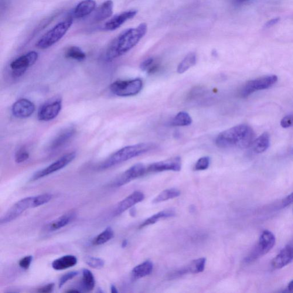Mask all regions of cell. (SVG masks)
Returning a JSON list of instances; mask_svg holds the SVG:
<instances>
[{"label":"cell","instance_id":"1","mask_svg":"<svg viewBox=\"0 0 293 293\" xmlns=\"http://www.w3.org/2000/svg\"><path fill=\"white\" fill-rule=\"evenodd\" d=\"M147 32V25L142 23L134 28L125 30L116 37L109 46L106 59L112 61L123 55L135 47Z\"/></svg>","mask_w":293,"mask_h":293},{"label":"cell","instance_id":"2","mask_svg":"<svg viewBox=\"0 0 293 293\" xmlns=\"http://www.w3.org/2000/svg\"><path fill=\"white\" fill-rule=\"evenodd\" d=\"M254 135L250 125L240 124L220 133L216 143L221 148H247L254 141Z\"/></svg>","mask_w":293,"mask_h":293},{"label":"cell","instance_id":"3","mask_svg":"<svg viewBox=\"0 0 293 293\" xmlns=\"http://www.w3.org/2000/svg\"><path fill=\"white\" fill-rule=\"evenodd\" d=\"M155 145L151 143H143L140 144L125 146L111 155L102 163L101 169H107L120 163L128 161L129 159L137 157L152 150Z\"/></svg>","mask_w":293,"mask_h":293},{"label":"cell","instance_id":"4","mask_svg":"<svg viewBox=\"0 0 293 293\" xmlns=\"http://www.w3.org/2000/svg\"><path fill=\"white\" fill-rule=\"evenodd\" d=\"M73 20L68 19L57 24L55 26L41 37L36 46L40 49H46L59 42L73 25Z\"/></svg>","mask_w":293,"mask_h":293},{"label":"cell","instance_id":"5","mask_svg":"<svg viewBox=\"0 0 293 293\" xmlns=\"http://www.w3.org/2000/svg\"><path fill=\"white\" fill-rule=\"evenodd\" d=\"M275 244L274 235L270 231H264L261 235L258 244L255 245L250 254L245 259V263H252L263 257L273 248Z\"/></svg>","mask_w":293,"mask_h":293},{"label":"cell","instance_id":"6","mask_svg":"<svg viewBox=\"0 0 293 293\" xmlns=\"http://www.w3.org/2000/svg\"><path fill=\"white\" fill-rule=\"evenodd\" d=\"M143 88L142 80L135 79L129 80H118L110 86L112 93L121 97L135 96L141 91Z\"/></svg>","mask_w":293,"mask_h":293},{"label":"cell","instance_id":"7","mask_svg":"<svg viewBox=\"0 0 293 293\" xmlns=\"http://www.w3.org/2000/svg\"><path fill=\"white\" fill-rule=\"evenodd\" d=\"M278 79L276 75H268L248 81L241 88V97L246 98L257 91L268 89L277 83Z\"/></svg>","mask_w":293,"mask_h":293},{"label":"cell","instance_id":"8","mask_svg":"<svg viewBox=\"0 0 293 293\" xmlns=\"http://www.w3.org/2000/svg\"><path fill=\"white\" fill-rule=\"evenodd\" d=\"M76 156V153L75 152L68 153V154L63 156L62 157L53 162L52 164L48 166L47 168L36 172L30 180L35 181V180L43 178L44 177L52 174V173L66 168L67 166L75 159Z\"/></svg>","mask_w":293,"mask_h":293},{"label":"cell","instance_id":"9","mask_svg":"<svg viewBox=\"0 0 293 293\" xmlns=\"http://www.w3.org/2000/svg\"><path fill=\"white\" fill-rule=\"evenodd\" d=\"M30 208H34V196L26 197L18 201L1 217L0 223L2 224L12 222Z\"/></svg>","mask_w":293,"mask_h":293},{"label":"cell","instance_id":"10","mask_svg":"<svg viewBox=\"0 0 293 293\" xmlns=\"http://www.w3.org/2000/svg\"><path fill=\"white\" fill-rule=\"evenodd\" d=\"M38 57V53L35 51H30L13 61L10 64V67L13 71V75L15 77L22 76L28 68L36 63Z\"/></svg>","mask_w":293,"mask_h":293},{"label":"cell","instance_id":"11","mask_svg":"<svg viewBox=\"0 0 293 293\" xmlns=\"http://www.w3.org/2000/svg\"><path fill=\"white\" fill-rule=\"evenodd\" d=\"M62 109V101L57 98L51 100L40 107L37 114V118L40 121L49 122L56 118Z\"/></svg>","mask_w":293,"mask_h":293},{"label":"cell","instance_id":"12","mask_svg":"<svg viewBox=\"0 0 293 293\" xmlns=\"http://www.w3.org/2000/svg\"><path fill=\"white\" fill-rule=\"evenodd\" d=\"M146 173V167L142 163H138L122 173L114 182L115 187H121L136 178L144 175Z\"/></svg>","mask_w":293,"mask_h":293},{"label":"cell","instance_id":"13","mask_svg":"<svg viewBox=\"0 0 293 293\" xmlns=\"http://www.w3.org/2000/svg\"><path fill=\"white\" fill-rule=\"evenodd\" d=\"M182 168L181 158H170L166 161L152 163L146 167V173L159 172L166 171H179Z\"/></svg>","mask_w":293,"mask_h":293},{"label":"cell","instance_id":"14","mask_svg":"<svg viewBox=\"0 0 293 293\" xmlns=\"http://www.w3.org/2000/svg\"><path fill=\"white\" fill-rule=\"evenodd\" d=\"M35 111V105L26 98H22L15 102L12 108L13 116L17 118L25 119L30 117Z\"/></svg>","mask_w":293,"mask_h":293},{"label":"cell","instance_id":"15","mask_svg":"<svg viewBox=\"0 0 293 293\" xmlns=\"http://www.w3.org/2000/svg\"><path fill=\"white\" fill-rule=\"evenodd\" d=\"M137 13L138 11L136 10H129V11L122 12L108 20L106 23H105L103 28L106 31H113V30L120 28L128 20L134 18Z\"/></svg>","mask_w":293,"mask_h":293},{"label":"cell","instance_id":"16","mask_svg":"<svg viewBox=\"0 0 293 293\" xmlns=\"http://www.w3.org/2000/svg\"><path fill=\"white\" fill-rule=\"evenodd\" d=\"M144 199V194L142 192H135L133 193L118 204L114 211V216H118L123 213L126 210L130 209L135 204L142 202Z\"/></svg>","mask_w":293,"mask_h":293},{"label":"cell","instance_id":"17","mask_svg":"<svg viewBox=\"0 0 293 293\" xmlns=\"http://www.w3.org/2000/svg\"><path fill=\"white\" fill-rule=\"evenodd\" d=\"M206 259L201 258L197 260H194L187 267L179 269V270L173 272L170 275V278H176L181 277V276L189 274H197L202 272L204 270L206 265Z\"/></svg>","mask_w":293,"mask_h":293},{"label":"cell","instance_id":"18","mask_svg":"<svg viewBox=\"0 0 293 293\" xmlns=\"http://www.w3.org/2000/svg\"><path fill=\"white\" fill-rule=\"evenodd\" d=\"M293 261V244H289L279 252L271 261L272 267L281 269L291 264Z\"/></svg>","mask_w":293,"mask_h":293},{"label":"cell","instance_id":"19","mask_svg":"<svg viewBox=\"0 0 293 293\" xmlns=\"http://www.w3.org/2000/svg\"><path fill=\"white\" fill-rule=\"evenodd\" d=\"M75 133L76 129L73 127L64 129L53 140L52 143H50L49 149L50 150H56V149L61 147L70 141Z\"/></svg>","mask_w":293,"mask_h":293},{"label":"cell","instance_id":"20","mask_svg":"<svg viewBox=\"0 0 293 293\" xmlns=\"http://www.w3.org/2000/svg\"><path fill=\"white\" fill-rule=\"evenodd\" d=\"M97 3L95 0H83L78 4L73 11L74 18H83L91 14L95 8Z\"/></svg>","mask_w":293,"mask_h":293},{"label":"cell","instance_id":"21","mask_svg":"<svg viewBox=\"0 0 293 293\" xmlns=\"http://www.w3.org/2000/svg\"><path fill=\"white\" fill-rule=\"evenodd\" d=\"M114 2L112 0H107L98 8L95 13V22L100 23L111 18L113 14Z\"/></svg>","mask_w":293,"mask_h":293},{"label":"cell","instance_id":"22","mask_svg":"<svg viewBox=\"0 0 293 293\" xmlns=\"http://www.w3.org/2000/svg\"><path fill=\"white\" fill-rule=\"evenodd\" d=\"M76 217V214L73 211L63 215L62 216L58 218L57 219L48 224L47 230L53 231L59 230L70 224L72 221L75 219Z\"/></svg>","mask_w":293,"mask_h":293},{"label":"cell","instance_id":"23","mask_svg":"<svg viewBox=\"0 0 293 293\" xmlns=\"http://www.w3.org/2000/svg\"><path fill=\"white\" fill-rule=\"evenodd\" d=\"M270 145V135L269 134V133L265 132L254 140L250 147L255 154H262L267 150Z\"/></svg>","mask_w":293,"mask_h":293},{"label":"cell","instance_id":"24","mask_svg":"<svg viewBox=\"0 0 293 293\" xmlns=\"http://www.w3.org/2000/svg\"><path fill=\"white\" fill-rule=\"evenodd\" d=\"M77 262L76 257L72 255H67L54 260L52 262V267L54 270H63L74 267L77 264Z\"/></svg>","mask_w":293,"mask_h":293},{"label":"cell","instance_id":"25","mask_svg":"<svg viewBox=\"0 0 293 293\" xmlns=\"http://www.w3.org/2000/svg\"><path fill=\"white\" fill-rule=\"evenodd\" d=\"M153 264L151 261H146L133 269L132 274L135 279H140L150 274L153 270Z\"/></svg>","mask_w":293,"mask_h":293},{"label":"cell","instance_id":"26","mask_svg":"<svg viewBox=\"0 0 293 293\" xmlns=\"http://www.w3.org/2000/svg\"><path fill=\"white\" fill-rule=\"evenodd\" d=\"M175 214L174 211L172 210H167L160 211L158 213L153 215L152 217L146 219L145 222H143L141 225L139 226V229H142L143 227L154 224L157 222L159 220L162 219V218H167L174 216Z\"/></svg>","mask_w":293,"mask_h":293},{"label":"cell","instance_id":"27","mask_svg":"<svg viewBox=\"0 0 293 293\" xmlns=\"http://www.w3.org/2000/svg\"><path fill=\"white\" fill-rule=\"evenodd\" d=\"M196 60V55L195 53H189L179 64L178 68H177V72L180 74L185 73L190 68L195 66Z\"/></svg>","mask_w":293,"mask_h":293},{"label":"cell","instance_id":"28","mask_svg":"<svg viewBox=\"0 0 293 293\" xmlns=\"http://www.w3.org/2000/svg\"><path fill=\"white\" fill-rule=\"evenodd\" d=\"M81 287L85 292H91L95 288V281L94 276L92 272L88 269H84L83 271Z\"/></svg>","mask_w":293,"mask_h":293},{"label":"cell","instance_id":"29","mask_svg":"<svg viewBox=\"0 0 293 293\" xmlns=\"http://www.w3.org/2000/svg\"><path fill=\"white\" fill-rule=\"evenodd\" d=\"M114 236V233L113 230L110 227H108L105 229L103 232L95 238L93 241V244L95 246H99V245L103 244L108 243Z\"/></svg>","mask_w":293,"mask_h":293},{"label":"cell","instance_id":"30","mask_svg":"<svg viewBox=\"0 0 293 293\" xmlns=\"http://www.w3.org/2000/svg\"><path fill=\"white\" fill-rule=\"evenodd\" d=\"M65 56L68 59L78 61H82L86 58V53L79 47L76 46H72L68 48Z\"/></svg>","mask_w":293,"mask_h":293},{"label":"cell","instance_id":"31","mask_svg":"<svg viewBox=\"0 0 293 293\" xmlns=\"http://www.w3.org/2000/svg\"><path fill=\"white\" fill-rule=\"evenodd\" d=\"M180 192L175 189H170L163 191L153 200V203H159L165 201L175 198L180 195Z\"/></svg>","mask_w":293,"mask_h":293},{"label":"cell","instance_id":"32","mask_svg":"<svg viewBox=\"0 0 293 293\" xmlns=\"http://www.w3.org/2000/svg\"><path fill=\"white\" fill-rule=\"evenodd\" d=\"M192 119L186 112H180L172 119L171 124L173 126H188L192 123Z\"/></svg>","mask_w":293,"mask_h":293},{"label":"cell","instance_id":"33","mask_svg":"<svg viewBox=\"0 0 293 293\" xmlns=\"http://www.w3.org/2000/svg\"><path fill=\"white\" fill-rule=\"evenodd\" d=\"M84 262L90 267L95 269H101L105 264L102 259L94 257H86L84 258Z\"/></svg>","mask_w":293,"mask_h":293},{"label":"cell","instance_id":"34","mask_svg":"<svg viewBox=\"0 0 293 293\" xmlns=\"http://www.w3.org/2000/svg\"><path fill=\"white\" fill-rule=\"evenodd\" d=\"M142 71L148 72V73H153L158 68V65L154 64V60L152 58L146 59L141 64Z\"/></svg>","mask_w":293,"mask_h":293},{"label":"cell","instance_id":"35","mask_svg":"<svg viewBox=\"0 0 293 293\" xmlns=\"http://www.w3.org/2000/svg\"><path fill=\"white\" fill-rule=\"evenodd\" d=\"M52 195L50 194H44L36 196H34V208L44 205L49 202L52 199Z\"/></svg>","mask_w":293,"mask_h":293},{"label":"cell","instance_id":"36","mask_svg":"<svg viewBox=\"0 0 293 293\" xmlns=\"http://www.w3.org/2000/svg\"><path fill=\"white\" fill-rule=\"evenodd\" d=\"M210 164V158L208 156H204V157L200 158L197 161L194 169L196 171H202V170H205L209 168Z\"/></svg>","mask_w":293,"mask_h":293},{"label":"cell","instance_id":"37","mask_svg":"<svg viewBox=\"0 0 293 293\" xmlns=\"http://www.w3.org/2000/svg\"><path fill=\"white\" fill-rule=\"evenodd\" d=\"M29 154L24 148H21L16 152L15 155V162L17 163H22L28 159Z\"/></svg>","mask_w":293,"mask_h":293},{"label":"cell","instance_id":"38","mask_svg":"<svg viewBox=\"0 0 293 293\" xmlns=\"http://www.w3.org/2000/svg\"><path fill=\"white\" fill-rule=\"evenodd\" d=\"M79 274V272L74 271L68 272V273L64 275L61 277L59 281V288H62L63 286L66 284V283L75 277Z\"/></svg>","mask_w":293,"mask_h":293},{"label":"cell","instance_id":"39","mask_svg":"<svg viewBox=\"0 0 293 293\" xmlns=\"http://www.w3.org/2000/svg\"><path fill=\"white\" fill-rule=\"evenodd\" d=\"M32 260L33 257L31 255L24 257L19 261V266L22 269H24V270H27V269L29 268L30 265H31Z\"/></svg>","mask_w":293,"mask_h":293},{"label":"cell","instance_id":"40","mask_svg":"<svg viewBox=\"0 0 293 293\" xmlns=\"http://www.w3.org/2000/svg\"><path fill=\"white\" fill-rule=\"evenodd\" d=\"M282 127L288 128L293 126V115L286 116L281 121Z\"/></svg>","mask_w":293,"mask_h":293},{"label":"cell","instance_id":"41","mask_svg":"<svg viewBox=\"0 0 293 293\" xmlns=\"http://www.w3.org/2000/svg\"><path fill=\"white\" fill-rule=\"evenodd\" d=\"M293 203V192L286 196L282 201V205L284 207H288Z\"/></svg>","mask_w":293,"mask_h":293},{"label":"cell","instance_id":"42","mask_svg":"<svg viewBox=\"0 0 293 293\" xmlns=\"http://www.w3.org/2000/svg\"><path fill=\"white\" fill-rule=\"evenodd\" d=\"M54 288L53 284H49L47 285L43 286V287L39 289L38 292L39 293H48L52 292Z\"/></svg>","mask_w":293,"mask_h":293},{"label":"cell","instance_id":"43","mask_svg":"<svg viewBox=\"0 0 293 293\" xmlns=\"http://www.w3.org/2000/svg\"><path fill=\"white\" fill-rule=\"evenodd\" d=\"M279 20H280V19H279V18H275V19H271V20H270V21H269L268 22L266 23V24H265L266 28H270V27H271V26L275 25L276 24H277L279 22Z\"/></svg>","mask_w":293,"mask_h":293},{"label":"cell","instance_id":"44","mask_svg":"<svg viewBox=\"0 0 293 293\" xmlns=\"http://www.w3.org/2000/svg\"><path fill=\"white\" fill-rule=\"evenodd\" d=\"M288 291L289 293H293V280L289 282L288 285Z\"/></svg>","mask_w":293,"mask_h":293},{"label":"cell","instance_id":"45","mask_svg":"<svg viewBox=\"0 0 293 293\" xmlns=\"http://www.w3.org/2000/svg\"><path fill=\"white\" fill-rule=\"evenodd\" d=\"M111 292L112 293H117L118 292L117 291V288L114 285H112L111 286Z\"/></svg>","mask_w":293,"mask_h":293},{"label":"cell","instance_id":"46","mask_svg":"<svg viewBox=\"0 0 293 293\" xmlns=\"http://www.w3.org/2000/svg\"><path fill=\"white\" fill-rule=\"evenodd\" d=\"M127 240H124L123 241H122V247H125L126 246H127Z\"/></svg>","mask_w":293,"mask_h":293},{"label":"cell","instance_id":"47","mask_svg":"<svg viewBox=\"0 0 293 293\" xmlns=\"http://www.w3.org/2000/svg\"><path fill=\"white\" fill-rule=\"evenodd\" d=\"M67 293H74V292H76V293H78V292H80V291H78V290H75V289H71V290H68V291H67Z\"/></svg>","mask_w":293,"mask_h":293},{"label":"cell","instance_id":"48","mask_svg":"<svg viewBox=\"0 0 293 293\" xmlns=\"http://www.w3.org/2000/svg\"><path fill=\"white\" fill-rule=\"evenodd\" d=\"M240 1H247V0H239Z\"/></svg>","mask_w":293,"mask_h":293},{"label":"cell","instance_id":"49","mask_svg":"<svg viewBox=\"0 0 293 293\" xmlns=\"http://www.w3.org/2000/svg\"></svg>","mask_w":293,"mask_h":293}]
</instances>
